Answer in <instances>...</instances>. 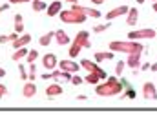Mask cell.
<instances>
[{"instance_id": "cell-1", "label": "cell", "mask_w": 157, "mask_h": 122, "mask_svg": "<svg viewBox=\"0 0 157 122\" xmlns=\"http://www.w3.org/2000/svg\"><path fill=\"white\" fill-rule=\"evenodd\" d=\"M124 89V82H119L117 77H108L104 84L95 86V93L99 97H117Z\"/></svg>"}, {"instance_id": "cell-2", "label": "cell", "mask_w": 157, "mask_h": 122, "mask_svg": "<svg viewBox=\"0 0 157 122\" xmlns=\"http://www.w3.org/2000/svg\"><path fill=\"white\" fill-rule=\"evenodd\" d=\"M110 49L124 53V55H132V53H143L144 46L137 40H112L110 42Z\"/></svg>"}, {"instance_id": "cell-3", "label": "cell", "mask_w": 157, "mask_h": 122, "mask_svg": "<svg viewBox=\"0 0 157 122\" xmlns=\"http://www.w3.org/2000/svg\"><path fill=\"white\" fill-rule=\"evenodd\" d=\"M59 15H60V20L64 24H84L86 18H88L86 15L77 13V11H71V9H62Z\"/></svg>"}, {"instance_id": "cell-4", "label": "cell", "mask_w": 157, "mask_h": 122, "mask_svg": "<svg viewBox=\"0 0 157 122\" xmlns=\"http://www.w3.org/2000/svg\"><path fill=\"white\" fill-rule=\"evenodd\" d=\"M155 31L146 28V29H139V31H130L128 33V40H146V39H154Z\"/></svg>"}, {"instance_id": "cell-5", "label": "cell", "mask_w": 157, "mask_h": 122, "mask_svg": "<svg viewBox=\"0 0 157 122\" xmlns=\"http://www.w3.org/2000/svg\"><path fill=\"white\" fill-rule=\"evenodd\" d=\"M80 68H84L88 73H97V75H99V79H104V80L108 79L106 71H104V69H101V68H99L95 62H90V60H82V62H80Z\"/></svg>"}, {"instance_id": "cell-6", "label": "cell", "mask_w": 157, "mask_h": 122, "mask_svg": "<svg viewBox=\"0 0 157 122\" xmlns=\"http://www.w3.org/2000/svg\"><path fill=\"white\" fill-rule=\"evenodd\" d=\"M143 98L146 100H157V89L154 82H144L143 84Z\"/></svg>"}, {"instance_id": "cell-7", "label": "cell", "mask_w": 157, "mask_h": 122, "mask_svg": "<svg viewBox=\"0 0 157 122\" xmlns=\"http://www.w3.org/2000/svg\"><path fill=\"white\" fill-rule=\"evenodd\" d=\"M57 64H59V60H57V55H55V53H48V55H44V58H42V66H44V69H55Z\"/></svg>"}, {"instance_id": "cell-8", "label": "cell", "mask_w": 157, "mask_h": 122, "mask_svg": "<svg viewBox=\"0 0 157 122\" xmlns=\"http://www.w3.org/2000/svg\"><path fill=\"white\" fill-rule=\"evenodd\" d=\"M75 44H78L80 47H91V42H90V35H88V31H78L77 35H75Z\"/></svg>"}, {"instance_id": "cell-9", "label": "cell", "mask_w": 157, "mask_h": 122, "mask_svg": "<svg viewBox=\"0 0 157 122\" xmlns=\"http://www.w3.org/2000/svg\"><path fill=\"white\" fill-rule=\"evenodd\" d=\"M80 64H77L75 60H60V69L68 71V73H77Z\"/></svg>"}, {"instance_id": "cell-10", "label": "cell", "mask_w": 157, "mask_h": 122, "mask_svg": "<svg viewBox=\"0 0 157 122\" xmlns=\"http://www.w3.org/2000/svg\"><path fill=\"white\" fill-rule=\"evenodd\" d=\"M128 6H119L115 9H112V11H108L106 13V20H113V18H117V17H122V15H126L128 13Z\"/></svg>"}, {"instance_id": "cell-11", "label": "cell", "mask_w": 157, "mask_h": 122, "mask_svg": "<svg viewBox=\"0 0 157 122\" xmlns=\"http://www.w3.org/2000/svg\"><path fill=\"white\" fill-rule=\"evenodd\" d=\"M22 95H24V98H33L35 95H37V84L35 82H28V84H24V87H22Z\"/></svg>"}, {"instance_id": "cell-12", "label": "cell", "mask_w": 157, "mask_h": 122, "mask_svg": "<svg viewBox=\"0 0 157 122\" xmlns=\"http://www.w3.org/2000/svg\"><path fill=\"white\" fill-rule=\"evenodd\" d=\"M60 11H62V2H60V0H55V2H51V4L46 7V13H48V17H57Z\"/></svg>"}, {"instance_id": "cell-13", "label": "cell", "mask_w": 157, "mask_h": 122, "mask_svg": "<svg viewBox=\"0 0 157 122\" xmlns=\"http://www.w3.org/2000/svg\"><path fill=\"white\" fill-rule=\"evenodd\" d=\"M126 64H128L132 69H139V66H141V53H132V55H128Z\"/></svg>"}, {"instance_id": "cell-14", "label": "cell", "mask_w": 157, "mask_h": 122, "mask_svg": "<svg viewBox=\"0 0 157 122\" xmlns=\"http://www.w3.org/2000/svg\"><path fill=\"white\" fill-rule=\"evenodd\" d=\"M46 95H48V98L60 97V95H62V86H60V84H49L48 89H46Z\"/></svg>"}, {"instance_id": "cell-15", "label": "cell", "mask_w": 157, "mask_h": 122, "mask_svg": "<svg viewBox=\"0 0 157 122\" xmlns=\"http://www.w3.org/2000/svg\"><path fill=\"white\" fill-rule=\"evenodd\" d=\"M31 42V35H28V33H24V35H18V39L17 40H13V47L15 49H18V47H24V46H28Z\"/></svg>"}, {"instance_id": "cell-16", "label": "cell", "mask_w": 157, "mask_h": 122, "mask_svg": "<svg viewBox=\"0 0 157 122\" xmlns=\"http://www.w3.org/2000/svg\"><path fill=\"white\" fill-rule=\"evenodd\" d=\"M55 40H57V44L59 46H68L70 44V37H68V33L66 31H62V29H59V31H55V37H53Z\"/></svg>"}, {"instance_id": "cell-17", "label": "cell", "mask_w": 157, "mask_h": 122, "mask_svg": "<svg viewBox=\"0 0 157 122\" xmlns=\"http://www.w3.org/2000/svg\"><path fill=\"white\" fill-rule=\"evenodd\" d=\"M137 20H139V11H137L135 7L128 9V13H126V24H128V26H135Z\"/></svg>"}, {"instance_id": "cell-18", "label": "cell", "mask_w": 157, "mask_h": 122, "mask_svg": "<svg viewBox=\"0 0 157 122\" xmlns=\"http://www.w3.org/2000/svg\"><path fill=\"white\" fill-rule=\"evenodd\" d=\"M113 58V51H97L95 53V60L102 62V60H112Z\"/></svg>"}, {"instance_id": "cell-19", "label": "cell", "mask_w": 157, "mask_h": 122, "mask_svg": "<svg viewBox=\"0 0 157 122\" xmlns=\"http://www.w3.org/2000/svg\"><path fill=\"white\" fill-rule=\"evenodd\" d=\"M26 55H28L26 46H24V47H18V49H15V55H11V60H13V62H18V60H22Z\"/></svg>"}, {"instance_id": "cell-20", "label": "cell", "mask_w": 157, "mask_h": 122, "mask_svg": "<svg viewBox=\"0 0 157 122\" xmlns=\"http://www.w3.org/2000/svg\"><path fill=\"white\" fill-rule=\"evenodd\" d=\"M53 37H55V31H48L46 35H42V37L39 39V44H40V46H44V47H46V46H49V44H51V40H53Z\"/></svg>"}, {"instance_id": "cell-21", "label": "cell", "mask_w": 157, "mask_h": 122, "mask_svg": "<svg viewBox=\"0 0 157 122\" xmlns=\"http://www.w3.org/2000/svg\"><path fill=\"white\" fill-rule=\"evenodd\" d=\"M31 7H33V11H46V2H42V0H33L31 2Z\"/></svg>"}, {"instance_id": "cell-22", "label": "cell", "mask_w": 157, "mask_h": 122, "mask_svg": "<svg viewBox=\"0 0 157 122\" xmlns=\"http://www.w3.org/2000/svg\"><path fill=\"white\" fill-rule=\"evenodd\" d=\"M80 49H82V47H80L78 44H75V42H71V46H70V53H68V55H70L71 58H75V57H77L78 53H80Z\"/></svg>"}, {"instance_id": "cell-23", "label": "cell", "mask_w": 157, "mask_h": 122, "mask_svg": "<svg viewBox=\"0 0 157 122\" xmlns=\"http://www.w3.org/2000/svg\"><path fill=\"white\" fill-rule=\"evenodd\" d=\"M26 58H28V62H29V64H31V62H35V60L39 58V51H37V49H31V51H28Z\"/></svg>"}, {"instance_id": "cell-24", "label": "cell", "mask_w": 157, "mask_h": 122, "mask_svg": "<svg viewBox=\"0 0 157 122\" xmlns=\"http://www.w3.org/2000/svg\"><path fill=\"white\" fill-rule=\"evenodd\" d=\"M84 80L88 82V84H99L101 79H99V75H97V73H88V77H86Z\"/></svg>"}, {"instance_id": "cell-25", "label": "cell", "mask_w": 157, "mask_h": 122, "mask_svg": "<svg viewBox=\"0 0 157 122\" xmlns=\"http://www.w3.org/2000/svg\"><path fill=\"white\" fill-rule=\"evenodd\" d=\"M86 17H91V18H101V11L93 9V7H88L86 9Z\"/></svg>"}, {"instance_id": "cell-26", "label": "cell", "mask_w": 157, "mask_h": 122, "mask_svg": "<svg viewBox=\"0 0 157 122\" xmlns=\"http://www.w3.org/2000/svg\"><path fill=\"white\" fill-rule=\"evenodd\" d=\"M59 79L62 82H71V73H68V71H60L59 73Z\"/></svg>"}, {"instance_id": "cell-27", "label": "cell", "mask_w": 157, "mask_h": 122, "mask_svg": "<svg viewBox=\"0 0 157 122\" xmlns=\"http://www.w3.org/2000/svg\"><path fill=\"white\" fill-rule=\"evenodd\" d=\"M110 28V24H99V26H93V31L95 33H102V31H106Z\"/></svg>"}, {"instance_id": "cell-28", "label": "cell", "mask_w": 157, "mask_h": 122, "mask_svg": "<svg viewBox=\"0 0 157 122\" xmlns=\"http://www.w3.org/2000/svg\"><path fill=\"white\" fill-rule=\"evenodd\" d=\"M24 31V24H22V20H15V33H22Z\"/></svg>"}, {"instance_id": "cell-29", "label": "cell", "mask_w": 157, "mask_h": 122, "mask_svg": "<svg viewBox=\"0 0 157 122\" xmlns=\"http://www.w3.org/2000/svg\"><path fill=\"white\" fill-rule=\"evenodd\" d=\"M124 66H126V62H119L117 66H115V73H117V77H121V73H122V69H124Z\"/></svg>"}, {"instance_id": "cell-30", "label": "cell", "mask_w": 157, "mask_h": 122, "mask_svg": "<svg viewBox=\"0 0 157 122\" xmlns=\"http://www.w3.org/2000/svg\"><path fill=\"white\" fill-rule=\"evenodd\" d=\"M18 71H20V77H22V80H28V69H26L24 66H18Z\"/></svg>"}, {"instance_id": "cell-31", "label": "cell", "mask_w": 157, "mask_h": 122, "mask_svg": "<svg viewBox=\"0 0 157 122\" xmlns=\"http://www.w3.org/2000/svg\"><path fill=\"white\" fill-rule=\"evenodd\" d=\"M71 84H73V86H78V84H82V79H80L78 75H73V77H71Z\"/></svg>"}, {"instance_id": "cell-32", "label": "cell", "mask_w": 157, "mask_h": 122, "mask_svg": "<svg viewBox=\"0 0 157 122\" xmlns=\"http://www.w3.org/2000/svg\"><path fill=\"white\" fill-rule=\"evenodd\" d=\"M6 95H7V87H6L4 84H0V98H2V97H6Z\"/></svg>"}, {"instance_id": "cell-33", "label": "cell", "mask_w": 157, "mask_h": 122, "mask_svg": "<svg viewBox=\"0 0 157 122\" xmlns=\"http://www.w3.org/2000/svg\"><path fill=\"white\" fill-rule=\"evenodd\" d=\"M126 98H135V91H133V89H128V93H126Z\"/></svg>"}, {"instance_id": "cell-34", "label": "cell", "mask_w": 157, "mask_h": 122, "mask_svg": "<svg viewBox=\"0 0 157 122\" xmlns=\"http://www.w3.org/2000/svg\"><path fill=\"white\" fill-rule=\"evenodd\" d=\"M7 39H9V42L17 40V39H18V33H11V35H7Z\"/></svg>"}, {"instance_id": "cell-35", "label": "cell", "mask_w": 157, "mask_h": 122, "mask_svg": "<svg viewBox=\"0 0 157 122\" xmlns=\"http://www.w3.org/2000/svg\"><path fill=\"white\" fill-rule=\"evenodd\" d=\"M29 0H9V4H28Z\"/></svg>"}, {"instance_id": "cell-36", "label": "cell", "mask_w": 157, "mask_h": 122, "mask_svg": "<svg viewBox=\"0 0 157 122\" xmlns=\"http://www.w3.org/2000/svg\"><path fill=\"white\" fill-rule=\"evenodd\" d=\"M6 42H9L7 35H0V44H6Z\"/></svg>"}, {"instance_id": "cell-37", "label": "cell", "mask_w": 157, "mask_h": 122, "mask_svg": "<svg viewBox=\"0 0 157 122\" xmlns=\"http://www.w3.org/2000/svg\"><path fill=\"white\" fill-rule=\"evenodd\" d=\"M150 66H152L150 62H144V64L141 66V69H144V71H148V69H150Z\"/></svg>"}, {"instance_id": "cell-38", "label": "cell", "mask_w": 157, "mask_h": 122, "mask_svg": "<svg viewBox=\"0 0 157 122\" xmlns=\"http://www.w3.org/2000/svg\"><path fill=\"white\" fill-rule=\"evenodd\" d=\"M86 98H88V97H86V95H78V97H77V100H80V102H84V100H86Z\"/></svg>"}, {"instance_id": "cell-39", "label": "cell", "mask_w": 157, "mask_h": 122, "mask_svg": "<svg viewBox=\"0 0 157 122\" xmlns=\"http://www.w3.org/2000/svg\"><path fill=\"white\" fill-rule=\"evenodd\" d=\"M42 79H44V80H48V79H51V73H44V75H42Z\"/></svg>"}, {"instance_id": "cell-40", "label": "cell", "mask_w": 157, "mask_h": 122, "mask_svg": "<svg viewBox=\"0 0 157 122\" xmlns=\"http://www.w3.org/2000/svg\"><path fill=\"white\" fill-rule=\"evenodd\" d=\"M150 71H157V62H155V64H152V66H150Z\"/></svg>"}, {"instance_id": "cell-41", "label": "cell", "mask_w": 157, "mask_h": 122, "mask_svg": "<svg viewBox=\"0 0 157 122\" xmlns=\"http://www.w3.org/2000/svg\"><path fill=\"white\" fill-rule=\"evenodd\" d=\"M2 77H6V69H4V68H0V79H2Z\"/></svg>"}, {"instance_id": "cell-42", "label": "cell", "mask_w": 157, "mask_h": 122, "mask_svg": "<svg viewBox=\"0 0 157 122\" xmlns=\"http://www.w3.org/2000/svg\"><path fill=\"white\" fill-rule=\"evenodd\" d=\"M93 4H97V6H101V4H104V0H91Z\"/></svg>"}, {"instance_id": "cell-43", "label": "cell", "mask_w": 157, "mask_h": 122, "mask_svg": "<svg viewBox=\"0 0 157 122\" xmlns=\"http://www.w3.org/2000/svg\"><path fill=\"white\" fill-rule=\"evenodd\" d=\"M64 2H70V4H77V0H64Z\"/></svg>"}, {"instance_id": "cell-44", "label": "cell", "mask_w": 157, "mask_h": 122, "mask_svg": "<svg viewBox=\"0 0 157 122\" xmlns=\"http://www.w3.org/2000/svg\"><path fill=\"white\" fill-rule=\"evenodd\" d=\"M154 11L157 13V2H154Z\"/></svg>"}, {"instance_id": "cell-45", "label": "cell", "mask_w": 157, "mask_h": 122, "mask_svg": "<svg viewBox=\"0 0 157 122\" xmlns=\"http://www.w3.org/2000/svg\"><path fill=\"white\" fill-rule=\"evenodd\" d=\"M135 2H137V4H143V2H144V0H135Z\"/></svg>"}, {"instance_id": "cell-46", "label": "cell", "mask_w": 157, "mask_h": 122, "mask_svg": "<svg viewBox=\"0 0 157 122\" xmlns=\"http://www.w3.org/2000/svg\"><path fill=\"white\" fill-rule=\"evenodd\" d=\"M0 13H2V7H0Z\"/></svg>"}, {"instance_id": "cell-47", "label": "cell", "mask_w": 157, "mask_h": 122, "mask_svg": "<svg viewBox=\"0 0 157 122\" xmlns=\"http://www.w3.org/2000/svg\"><path fill=\"white\" fill-rule=\"evenodd\" d=\"M154 2H157V0H154Z\"/></svg>"}, {"instance_id": "cell-48", "label": "cell", "mask_w": 157, "mask_h": 122, "mask_svg": "<svg viewBox=\"0 0 157 122\" xmlns=\"http://www.w3.org/2000/svg\"><path fill=\"white\" fill-rule=\"evenodd\" d=\"M155 37H157V33H155Z\"/></svg>"}]
</instances>
